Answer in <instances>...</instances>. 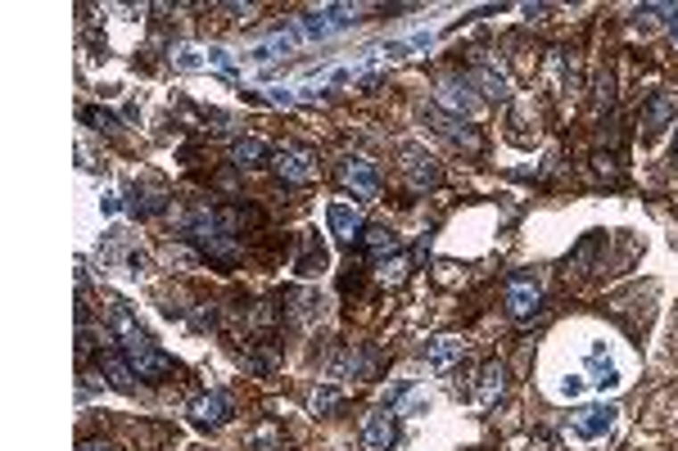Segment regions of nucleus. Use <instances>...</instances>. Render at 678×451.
I'll use <instances>...</instances> for the list:
<instances>
[{
  "instance_id": "nucleus-1",
  "label": "nucleus",
  "mask_w": 678,
  "mask_h": 451,
  "mask_svg": "<svg viewBox=\"0 0 678 451\" xmlns=\"http://www.w3.org/2000/svg\"><path fill=\"white\" fill-rule=\"evenodd\" d=\"M109 325H113V334H118V343H122V352H127L131 370H136V380H145V384H163V380H172V357H163V352L150 343V334L131 321V312H127L122 303H113V308H109Z\"/></svg>"
},
{
  "instance_id": "nucleus-2",
  "label": "nucleus",
  "mask_w": 678,
  "mask_h": 451,
  "mask_svg": "<svg viewBox=\"0 0 678 451\" xmlns=\"http://www.w3.org/2000/svg\"><path fill=\"white\" fill-rule=\"evenodd\" d=\"M271 168H277L281 181H294V185L317 181V159L308 154V149H294V144H281L277 154H271Z\"/></svg>"
},
{
  "instance_id": "nucleus-3",
  "label": "nucleus",
  "mask_w": 678,
  "mask_h": 451,
  "mask_svg": "<svg viewBox=\"0 0 678 451\" xmlns=\"http://www.w3.org/2000/svg\"><path fill=\"white\" fill-rule=\"evenodd\" d=\"M339 185L353 190V199H376L380 194V176L367 159H344L339 163Z\"/></svg>"
},
{
  "instance_id": "nucleus-4",
  "label": "nucleus",
  "mask_w": 678,
  "mask_h": 451,
  "mask_svg": "<svg viewBox=\"0 0 678 451\" xmlns=\"http://www.w3.org/2000/svg\"><path fill=\"white\" fill-rule=\"evenodd\" d=\"M538 303H542V289H538L533 275H511V280H507V312H511L516 321L533 316Z\"/></svg>"
},
{
  "instance_id": "nucleus-5",
  "label": "nucleus",
  "mask_w": 678,
  "mask_h": 451,
  "mask_svg": "<svg viewBox=\"0 0 678 451\" xmlns=\"http://www.w3.org/2000/svg\"><path fill=\"white\" fill-rule=\"evenodd\" d=\"M616 415H620V406H610V402H592V406H579V411L570 415V429H575L579 438H601L610 424H616Z\"/></svg>"
},
{
  "instance_id": "nucleus-6",
  "label": "nucleus",
  "mask_w": 678,
  "mask_h": 451,
  "mask_svg": "<svg viewBox=\"0 0 678 451\" xmlns=\"http://www.w3.org/2000/svg\"><path fill=\"white\" fill-rule=\"evenodd\" d=\"M190 420H194L199 429H218V424H227V420H231V398H227L222 389L199 393V398L190 402Z\"/></svg>"
},
{
  "instance_id": "nucleus-7",
  "label": "nucleus",
  "mask_w": 678,
  "mask_h": 451,
  "mask_svg": "<svg viewBox=\"0 0 678 451\" xmlns=\"http://www.w3.org/2000/svg\"><path fill=\"white\" fill-rule=\"evenodd\" d=\"M426 122H434V131H439V135H448L452 144H461L466 154H480V135H475V131H470L461 118H452V113H439V109L430 104V109H426Z\"/></svg>"
},
{
  "instance_id": "nucleus-8",
  "label": "nucleus",
  "mask_w": 678,
  "mask_h": 451,
  "mask_svg": "<svg viewBox=\"0 0 678 451\" xmlns=\"http://www.w3.org/2000/svg\"><path fill=\"white\" fill-rule=\"evenodd\" d=\"M371 370H376V352H367V348H344V352H335V361H330L335 380H367Z\"/></svg>"
},
{
  "instance_id": "nucleus-9",
  "label": "nucleus",
  "mask_w": 678,
  "mask_h": 451,
  "mask_svg": "<svg viewBox=\"0 0 678 451\" xmlns=\"http://www.w3.org/2000/svg\"><path fill=\"white\" fill-rule=\"evenodd\" d=\"M326 221H330V231H335V240H344V244H353V240H362V212L358 208H349V203H330L326 208Z\"/></svg>"
},
{
  "instance_id": "nucleus-10",
  "label": "nucleus",
  "mask_w": 678,
  "mask_h": 451,
  "mask_svg": "<svg viewBox=\"0 0 678 451\" xmlns=\"http://www.w3.org/2000/svg\"><path fill=\"white\" fill-rule=\"evenodd\" d=\"M393 438H398V424H393L389 411L367 415V424H362V451H389Z\"/></svg>"
},
{
  "instance_id": "nucleus-11",
  "label": "nucleus",
  "mask_w": 678,
  "mask_h": 451,
  "mask_svg": "<svg viewBox=\"0 0 678 451\" xmlns=\"http://www.w3.org/2000/svg\"><path fill=\"white\" fill-rule=\"evenodd\" d=\"M402 159H407L402 172H407V181H412L417 190H434V185H439V163H434L430 154H421V149H407Z\"/></svg>"
},
{
  "instance_id": "nucleus-12",
  "label": "nucleus",
  "mask_w": 678,
  "mask_h": 451,
  "mask_svg": "<svg viewBox=\"0 0 678 451\" xmlns=\"http://www.w3.org/2000/svg\"><path fill=\"white\" fill-rule=\"evenodd\" d=\"M353 23V10H321V14H308L303 23H299V32L303 37H330V32H339V28H349Z\"/></svg>"
},
{
  "instance_id": "nucleus-13",
  "label": "nucleus",
  "mask_w": 678,
  "mask_h": 451,
  "mask_svg": "<svg viewBox=\"0 0 678 451\" xmlns=\"http://www.w3.org/2000/svg\"><path fill=\"white\" fill-rule=\"evenodd\" d=\"M502 393H507V365H502V361H489V365L480 370V384H475V398H480L484 406H493Z\"/></svg>"
},
{
  "instance_id": "nucleus-14",
  "label": "nucleus",
  "mask_w": 678,
  "mask_h": 451,
  "mask_svg": "<svg viewBox=\"0 0 678 451\" xmlns=\"http://www.w3.org/2000/svg\"><path fill=\"white\" fill-rule=\"evenodd\" d=\"M470 78H475V86H480L489 100H507V78L498 72V63H489V59H475Z\"/></svg>"
},
{
  "instance_id": "nucleus-15",
  "label": "nucleus",
  "mask_w": 678,
  "mask_h": 451,
  "mask_svg": "<svg viewBox=\"0 0 678 451\" xmlns=\"http://www.w3.org/2000/svg\"><path fill=\"white\" fill-rule=\"evenodd\" d=\"M461 339H452V334H443V339H434L430 348H426V370H448L452 361H461Z\"/></svg>"
},
{
  "instance_id": "nucleus-16",
  "label": "nucleus",
  "mask_w": 678,
  "mask_h": 451,
  "mask_svg": "<svg viewBox=\"0 0 678 451\" xmlns=\"http://www.w3.org/2000/svg\"><path fill=\"white\" fill-rule=\"evenodd\" d=\"M163 194L159 190H145V185H127V208H131V217H154V212H163Z\"/></svg>"
},
{
  "instance_id": "nucleus-17",
  "label": "nucleus",
  "mask_w": 678,
  "mask_h": 451,
  "mask_svg": "<svg viewBox=\"0 0 678 451\" xmlns=\"http://www.w3.org/2000/svg\"><path fill=\"white\" fill-rule=\"evenodd\" d=\"M100 370L109 374V384H113V389H122V393H131V389H136V370H131V361H122L118 352H100Z\"/></svg>"
},
{
  "instance_id": "nucleus-18",
  "label": "nucleus",
  "mask_w": 678,
  "mask_h": 451,
  "mask_svg": "<svg viewBox=\"0 0 678 451\" xmlns=\"http://www.w3.org/2000/svg\"><path fill=\"white\" fill-rule=\"evenodd\" d=\"M588 365H592V384H597L601 393H606V389H620V384H624V380H620V370L606 361V348H601V343L588 352Z\"/></svg>"
},
{
  "instance_id": "nucleus-19",
  "label": "nucleus",
  "mask_w": 678,
  "mask_h": 451,
  "mask_svg": "<svg viewBox=\"0 0 678 451\" xmlns=\"http://www.w3.org/2000/svg\"><path fill=\"white\" fill-rule=\"evenodd\" d=\"M448 109H452V118H470L475 109H480V104H475V95H470V86L466 82H443V95H439Z\"/></svg>"
},
{
  "instance_id": "nucleus-20",
  "label": "nucleus",
  "mask_w": 678,
  "mask_h": 451,
  "mask_svg": "<svg viewBox=\"0 0 678 451\" xmlns=\"http://www.w3.org/2000/svg\"><path fill=\"white\" fill-rule=\"evenodd\" d=\"M367 249H371V258L376 262H384L389 253H398V240H393V231H389V226H367Z\"/></svg>"
},
{
  "instance_id": "nucleus-21",
  "label": "nucleus",
  "mask_w": 678,
  "mask_h": 451,
  "mask_svg": "<svg viewBox=\"0 0 678 451\" xmlns=\"http://www.w3.org/2000/svg\"><path fill=\"white\" fill-rule=\"evenodd\" d=\"M231 159H236V168H253V163H262V159H267V144H262V140H253V135H244V140H236V144H231Z\"/></svg>"
},
{
  "instance_id": "nucleus-22",
  "label": "nucleus",
  "mask_w": 678,
  "mask_h": 451,
  "mask_svg": "<svg viewBox=\"0 0 678 451\" xmlns=\"http://www.w3.org/2000/svg\"><path fill=\"white\" fill-rule=\"evenodd\" d=\"M669 118H674V100H669V95H656V100L647 104V113H642V131L651 135V131H660Z\"/></svg>"
},
{
  "instance_id": "nucleus-23",
  "label": "nucleus",
  "mask_w": 678,
  "mask_h": 451,
  "mask_svg": "<svg viewBox=\"0 0 678 451\" xmlns=\"http://www.w3.org/2000/svg\"><path fill=\"white\" fill-rule=\"evenodd\" d=\"M326 266V249H308L303 258H299V275H317Z\"/></svg>"
},
{
  "instance_id": "nucleus-24",
  "label": "nucleus",
  "mask_w": 678,
  "mask_h": 451,
  "mask_svg": "<svg viewBox=\"0 0 678 451\" xmlns=\"http://www.w3.org/2000/svg\"><path fill=\"white\" fill-rule=\"evenodd\" d=\"M177 68H203V63H209V59H199V50H190V45H177Z\"/></svg>"
},
{
  "instance_id": "nucleus-25",
  "label": "nucleus",
  "mask_w": 678,
  "mask_h": 451,
  "mask_svg": "<svg viewBox=\"0 0 678 451\" xmlns=\"http://www.w3.org/2000/svg\"><path fill=\"white\" fill-rule=\"evenodd\" d=\"M335 402H339V393H335V389H317V398H312V411H317V415H326Z\"/></svg>"
},
{
  "instance_id": "nucleus-26",
  "label": "nucleus",
  "mask_w": 678,
  "mask_h": 451,
  "mask_svg": "<svg viewBox=\"0 0 678 451\" xmlns=\"http://www.w3.org/2000/svg\"><path fill=\"white\" fill-rule=\"evenodd\" d=\"M199 330H209V325H218V312H213V303H199V312L190 316Z\"/></svg>"
},
{
  "instance_id": "nucleus-27",
  "label": "nucleus",
  "mask_w": 678,
  "mask_h": 451,
  "mask_svg": "<svg viewBox=\"0 0 678 451\" xmlns=\"http://www.w3.org/2000/svg\"><path fill=\"white\" fill-rule=\"evenodd\" d=\"M277 442H281V438H277V429H262V433L253 438V447H258V451H277Z\"/></svg>"
},
{
  "instance_id": "nucleus-28",
  "label": "nucleus",
  "mask_w": 678,
  "mask_h": 451,
  "mask_svg": "<svg viewBox=\"0 0 678 451\" xmlns=\"http://www.w3.org/2000/svg\"><path fill=\"white\" fill-rule=\"evenodd\" d=\"M209 63H213L218 72H231V59H227V50H209Z\"/></svg>"
},
{
  "instance_id": "nucleus-29",
  "label": "nucleus",
  "mask_w": 678,
  "mask_h": 451,
  "mask_svg": "<svg viewBox=\"0 0 678 451\" xmlns=\"http://www.w3.org/2000/svg\"><path fill=\"white\" fill-rule=\"evenodd\" d=\"M579 389H583L579 380H566V384H561V393H566V398H579Z\"/></svg>"
},
{
  "instance_id": "nucleus-30",
  "label": "nucleus",
  "mask_w": 678,
  "mask_h": 451,
  "mask_svg": "<svg viewBox=\"0 0 678 451\" xmlns=\"http://www.w3.org/2000/svg\"><path fill=\"white\" fill-rule=\"evenodd\" d=\"M78 451H109V447H104V442H82Z\"/></svg>"
},
{
  "instance_id": "nucleus-31",
  "label": "nucleus",
  "mask_w": 678,
  "mask_h": 451,
  "mask_svg": "<svg viewBox=\"0 0 678 451\" xmlns=\"http://www.w3.org/2000/svg\"><path fill=\"white\" fill-rule=\"evenodd\" d=\"M674 159H678V140H674Z\"/></svg>"
},
{
  "instance_id": "nucleus-32",
  "label": "nucleus",
  "mask_w": 678,
  "mask_h": 451,
  "mask_svg": "<svg viewBox=\"0 0 678 451\" xmlns=\"http://www.w3.org/2000/svg\"><path fill=\"white\" fill-rule=\"evenodd\" d=\"M674 37H678V23H674Z\"/></svg>"
}]
</instances>
